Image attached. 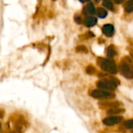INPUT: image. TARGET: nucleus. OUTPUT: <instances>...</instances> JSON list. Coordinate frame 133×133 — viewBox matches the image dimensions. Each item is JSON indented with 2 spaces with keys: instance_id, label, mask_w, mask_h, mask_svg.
<instances>
[{
  "instance_id": "nucleus-1",
  "label": "nucleus",
  "mask_w": 133,
  "mask_h": 133,
  "mask_svg": "<svg viewBox=\"0 0 133 133\" xmlns=\"http://www.w3.org/2000/svg\"><path fill=\"white\" fill-rule=\"evenodd\" d=\"M120 84V82L116 78L113 77H108L103 78V80L98 82L97 83V86L101 89L108 92H111L116 89L117 86Z\"/></svg>"
},
{
  "instance_id": "nucleus-2",
  "label": "nucleus",
  "mask_w": 133,
  "mask_h": 133,
  "mask_svg": "<svg viewBox=\"0 0 133 133\" xmlns=\"http://www.w3.org/2000/svg\"><path fill=\"white\" fill-rule=\"evenodd\" d=\"M119 70L122 76L127 79L133 78V63L129 56H125L121 61Z\"/></svg>"
},
{
  "instance_id": "nucleus-3",
  "label": "nucleus",
  "mask_w": 133,
  "mask_h": 133,
  "mask_svg": "<svg viewBox=\"0 0 133 133\" xmlns=\"http://www.w3.org/2000/svg\"><path fill=\"white\" fill-rule=\"evenodd\" d=\"M97 63L103 71H104L108 73L115 74L118 72L117 67H116L115 61H113L110 59L99 57L97 59Z\"/></svg>"
},
{
  "instance_id": "nucleus-4",
  "label": "nucleus",
  "mask_w": 133,
  "mask_h": 133,
  "mask_svg": "<svg viewBox=\"0 0 133 133\" xmlns=\"http://www.w3.org/2000/svg\"><path fill=\"white\" fill-rule=\"evenodd\" d=\"M91 96L96 99H101V100H110L115 98V95L108 91L101 90V89H95L91 92Z\"/></svg>"
},
{
  "instance_id": "nucleus-5",
  "label": "nucleus",
  "mask_w": 133,
  "mask_h": 133,
  "mask_svg": "<svg viewBox=\"0 0 133 133\" xmlns=\"http://www.w3.org/2000/svg\"><path fill=\"white\" fill-rule=\"evenodd\" d=\"M123 120L122 117L120 116H111L108 118H106L103 120V123L107 125V126H112V125H118L119 123H121Z\"/></svg>"
},
{
  "instance_id": "nucleus-6",
  "label": "nucleus",
  "mask_w": 133,
  "mask_h": 133,
  "mask_svg": "<svg viewBox=\"0 0 133 133\" xmlns=\"http://www.w3.org/2000/svg\"><path fill=\"white\" fill-rule=\"evenodd\" d=\"M122 104L118 101H101L99 103V106L101 109H111L115 107H120Z\"/></svg>"
},
{
  "instance_id": "nucleus-7",
  "label": "nucleus",
  "mask_w": 133,
  "mask_h": 133,
  "mask_svg": "<svg viewBox=\"0 0 133 133\" xmlns=\"http://www.w3.org/2000/svg\"><path fill=\"white\" fill-rule=\"evenodd\" d=\"M102 31L103 33L108 36V37H111L115 33V27L112 24H105L102 27Z\"/></svg>"
},
{
  "instance_id": "nucleus-8",
  "label": "nucleus",
  "mask_w": 133,
  "mask_h": 133,
  "mask_svg": "<svg viewBox=\"0 0 133 133\" xmlns=\"http://www.w3.org/2000/svg\"><path fill=\"white\" fill-rule=\"evenodd\" d=\"M125 112V109L122 108V107H115V108H111V109H108L107 111V114L108 115H111V116H115L117 114H123Z\"/></svg>"
},
{
  "instance_id": "nucleus-9",
  "label": "nucleus",
  "mask_w": 133,
  "mask_h": 133,
  "mask_svg": "<svg viewBox=\"0 0 133 133\" xmlns=\"http://www.w3.org/2000/svg\"><path fill=\"white\" fill-rule=\"evenodd\" d=\"M97 22V19L94 16H88L86 18L85 21H84V24L87 27H93L94 26Z\"/></svg>"
},
{
  "instance_id": "nucleus-10",
  "label": "nucleus",
  "mask_w": 133,
  "mask_h": 133,
  "mask_svg": "<svg viewBox=\"0 0 133 133\" xmlns=\"http://www.w3.org/2000/svg\"><path fill=\"white\" fill-rule=\"evenodd\" d=\"M116 54H117V52H116V49H115V48L114 47V45H111L110 46L108 47V49H107V56H108V57L112 58V57H114Z\"/></svg>"
},
{
  "instance_id": "nucleus-11",
  "label": "nucleus",
  "mask_w": 133,
  "mask_h": 133,
  "mask_svg": "<svg viewBox=\"0 0 133 133\" xmlns=\"http://www.w3.org/2000/svg\"><path fill=\"white\" fill-rule=\"evenodd\" d=\"M96 13H97V16H99L100 18H102V19H104V18H105L107 16H108V12H107V10H105L104 9H103V8H97V9H96Z\"/></svg>"
},
{
  "instance_id": "nucleus-12",
  "label": "nucleus",
  "mask_w": 133,
  "mask_h": 133,
  "mask_svg": "<svg viewBox=\"0 0 133 133\" xmlns=\"http://www.w3.org/2000/svg\"><path fill=\"white\" fill-rule=\"evenodd\" d=\"M86 11L89 13V14H94L96 13V9L94 7V3L92 2H90L87 5L86 8H85Z\"/></svg>"
},
{
  "instance_id": "nucleus-13",
  "label": "nucleus",
  "mask_w": 133,
  "mask_h": 133,
  "mask_svg": "<svg viewBox=\"0 0 133 133\" xmlns=\"http://www.w3.org/2000/svg\"><path fill=\"white\" fill-rule=\"evenodd\" d=\"M125 10L126 13H130L133 12V0H129L125 5Z\"/></svg>"
},
{
  "instance_id": "nucleus-14",
  "label": "nucleus",
  "mask_w": 133,
  "mask_h": 133,
  "mask_svg": "<svg viewBox=\"0 0 133 133\" xmlns=\"http://www.w3.org/2000/svg\"><path fill=\"white\" fill-rule=\"evenodd\" d=\"M102 2H103L104 6H105L109 10H113L114 9V4L111 0H103Z\"/></svg>"
},
{
  "instance_id": "nucleus-15",
  "label": "nucleus",
  "mask_w": 133,
  "mask_h": 133,
  "mask_svg": "<svg viewBox=\"0 0 133 133\" xmlns=\"http://www.w3.org/2000/svg\"><path fill=\"white\" fill-rule=\"evenodd\" d=\"M86 71H87V73L89 74H95V72H96V69H95V67H94L93 65H89V66L87 67Z\"/></svg>"
},
{
  "instance_id": "nucleus-16",
  "label": "nucleus",
  "mask_w": 133,
  "mask_h": 133,
  "mask_svg": "<svg viewBox=\"0 0 133 133\" xmlns=\"http://www.w3.org/2000/svg\"><path fill=\"white\" fill-rule=\"evenodd\" d=\"M76 50L78 53H87L88 52V49L84 45H79V46H77L76 48Z\"/></svg>"
},
{
  "instance_id": "nucleus-17",
  "label": "nucleus",
  "mask_w": 133,
  "mask_h": 133,
  "mask_svg": "<svg viewBox=\"0 0 133 133\" xmlns=\"http://www.w3.org/2000/svg\"><path fill=\"white\" fill-rule=\"evenodd\" d=\"M125 127L129 129H133V119L131 120H128L125 122L124 124Z\"/></svg>"
},
{
  "instance_id": "nucleus-18",
  "label": "nucleus",
  "mask_w": 133,
  "mask_h": 133,
  "mask_svg": "<svg viewBox=\"0 0 133 133\" xmlns=\"http://www.w3.org/2000/svg\"><path fill=\"white\" fill-rule=\"evenodd\" d=\"M74 20H75V21H76L77 24H81V22H82L81 17H80L79 15H76V16H74Z\"/></svg>"
},
{
  "instance_id": "nucleus-19",
  "label": "nucleus",
  "mask_w": 133,
  "mask_h": 133,
  "mask_svg": "<svg viewBox=\"0 0 133 133\" xmlns=\"http://www.w3.org/2000/svg\"><path fill=\"white\" fill-rule=\"evenodd\" d=\"M124 1H125V0H115V3H117V4H120V3L123 2Z\"/></svg>"
},
{
  "instance_id": "nucleus-20",
  "label": "nucleus",
  "mask_w": 133,
  "mask_h": 133,
  "mask_svg": "<svg viewBox=\"0 0 133 133\" xmlns=\"http://www.w3.org/2000/svg\"><path fill=\"white\" fill-rule=\"evenodd\" d=\"M79 1H80V2H85V1H84V0H79Z\"/></svg>"
},
{
  "instance_id": "nucleus-21",
  "label": "nucleus",
  "mask_w": 133,
  "mask_h": 133,
  "mask_svg": "<svg viewBox=\"0 0 133 133\" xmlns=\"http://www.w3.org/2000/svg\"><path fill=\"white\" fill-rule=\"evenodd\" d=\"M85 2H87V1H90V0H84Z\"/></svg>"
},
{
  "instance_id": "nucleus-22",
  "label": "nucleus",
  "mask_w": 133,
  "mask_h": 133,
  "mask_svg": "<svg viewBox=\"0 0 133 133\" xmlns=\"http://www.w3.org/2000/svg\"><path fill=\"white\" fill-rule=\"evenodd\" d=\"M0 130H1V123H0Z\"/></svg>"
}]
</instances>
